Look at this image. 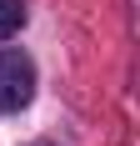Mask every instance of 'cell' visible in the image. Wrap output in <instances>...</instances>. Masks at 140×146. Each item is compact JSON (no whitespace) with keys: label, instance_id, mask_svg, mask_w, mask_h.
<instances>
[{"label":"cell","instance_id":"1","mask_svg":"<svg viewBox=\"0 0 140 146\" xmlns=\"http://www.w3.org/2000/svg\"><path fill=\"white\" fill-rule=\"evenodd\" d=\"M35 96V66L25 50H0V111H20Z\"/></svg>","mask_w":140,"mask_h":146},{"label":"cell","instance_id":"2","mask_svg":"<svg viewBox=\"0 0 140 146\" xmlns=\"http://www.w3.org/2000/svg\"><path fill=\"white\" fill-rule=\"evenodd\" d=\"M20 25H25V5L20 0H0V40H10Z\"/></svg>","mask_w":140,"mask_h":146}]
</instances>
